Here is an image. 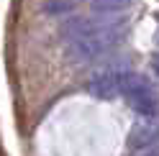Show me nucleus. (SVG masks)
<instances>
[{"mask_svg":"<svg viewBox=\"0 0 159 156\" xmlns=\"http://www.w3.org/2000/svg\"><path fill=\"white\" fill-rule=\"evenodd\" d=\"M123 97L126 102L131 105L134 110L144 113V115H152L157 113V105H159V95L154 90V84L141 74H128L126 82H123Z\"/></svg>","mask_w":159,"mask_h":156,"instance_id":"1","label":"nucleus"},{"mask_svg":"<svg viewBox=\"0 0 159 156\" xmlns=\"http://www.w3.org/2000/svg\"><path fill=\"white\" fill-rule=\"evenodd\" d=\"M159 141V115H144L139 118L131 131V146L134 149H149Z\"/></svg>","mask_w":159,"mask_h":156,"instance_id":"2","label":"nucleus"},{"mask_svg":"<svg viewBox=\"0 0 159 156\" xmlns=\"http://www.w3.org/2000/svg\"><path fill=\"white\" fill-rule=\"evenodd\" d=\"M152 64H154V72L159 74V54H154V59H152Z\"/></svg>","mask_w":159,"mask_h":156,"instance_id":"5","label":"nucleus"},{"mask_svg":"<svg viewBox=\"0 0 159 156\" xmlns=\"http://www.w3.org/2000/svg\"><path fill=\"white\" fill-rule=\"evenodd\" d=\"M144 156H159V149H149V151H146Z\"/></svg>","mask_w":159,"mask_h":156,"instance_id":"6","label":"nucleus"},{"mask_svg":"<svg viewBox=\"0 0 159 156\" xmlns=\"http://www.w3.org/2000/svg\"><path fill=\"white\" fill-rule=\"evenodd\" d=\"M123 5H128V0H95V8H100V11H116Z\"/></svg>","mask_w":159,"mask_h":156,"instance_id":"4","label":"nucleus"},{"mask_svg":"<svg viewBox=\"0 0 159 156\" xmlns=\"http://www.w3.org/2000/svg\"><path fill=\"white\" fill-rule=\"evenodd\" d=\"M126 77L123 72H103V74H98L93 84H90V90L98 95V97H113L118 92H123V82H126Z\"/></svg>","mask_w":159,"mask_h":156,"instance_id":"3","label":"nucleus"}]
</instances>
